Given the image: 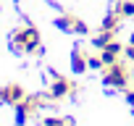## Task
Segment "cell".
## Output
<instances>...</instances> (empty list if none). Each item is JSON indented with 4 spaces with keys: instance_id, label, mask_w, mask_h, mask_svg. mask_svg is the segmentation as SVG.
Listing matches in <instances>:
<instances>
[{
    "instance_id": "9c48e42d",
    "label": "cell",
    "mask_w": 134,
    "mask_h": 126,
    "mask_svg": "<svg viewBox=\"0 0 134 126\" xmlns=\"http://www.w3.org/2000/svg\"><path fill=\"white\" fill-rule=\"evenodd\" d=\"M116 13H118L121 19L134 16V0H118V3H116Z\"/></svg>"
},
{
    "instance_id": "6da1fadb",
    "label": "cell",
    "mask_w": 134,
    "mask_h": 126,
    "mask_svg": "<svg viewBox=\"0 0 134 126\" xmlns=\"http://www.w3.org/2000/svg\"><path fill=\"white\" fill-rule=\"evenodd\" d=\"M103 82L108 87H116V89H124L126 92L129 84H131V71H129V66H124L121 60H116V63H110V66H105Z\"/></svg>"
},
{
    "instance_id": "4fadbf2b",
    "label": "cell",
    "mask_w": 134,
    "mask_h": 126,
    "mask_svg": "<svg viewBox=\"0 0 134 126\" xmlns=\"http://www.w3.org/2000/svg\"><path fill=\"white\" fill-rule=\"evenodd\" d=\"M126 58H129V60H134V42H129V45H126Z\"/></svg>"
},
{
    "instance_id": "277c9868",
    "label": "cell",
    "mask_w": 134,
    "mask_h": 126,
    "mask_svg": "<svg viewBox=\"0 0 134 126\" xmlns=\"http://www.w3.org/2000/svg\"><path fill=\"white\" fill-rule=\"evenodd\" d=\"M76 87L66 79V76H55L53 79V84H50V97L53 100H60V97H66V95H71Z\"/></svg>"
},
{
    "instance_id": "8992f818",
    "label": "cell",
    "mask_w": 134,
    "mask_h": 126,
    "mask_svg": "<svg viewBox=\"0 0 134 126\" xmlns=\"http://www.w3.org/2000/svg\"><path fill=\"white\" fill-rule=\"evenodd\" d=\"M87 68H90V55L82 47H74V53H71V71L74 74H84Z\"/></svg>"
},
{
    "instance_id": "9a60e30c",
    "label": "cell",
    "mask_w": 134,
    "mask_h": 126,
    "mask_svg": "<svg viewBox=\"0 0 134 126\" xmlns=\"http://www.w3.org/2000/svg\"><path fill=\"white\" fill-rule=\"evenodd\" d=\"M129 42H134V32H131V39H129Z\"/></svg>"
},
{
    "instance_id": "5b68a950",
    "label": "cell",
    "mask_w": 134,
    "mask_h": 126,
    "mask_svg": "<svg viewBox=\"0 0 134 126\" xmlns=\"http://www.w3.org/2000/svg\"><path fill=\"white\" fill-rule=\"evenodd\" d=\"M24 89L19 84H5V87H0V102H8V105H19L24 100Z\"/></svg>"
},
{
    "instance_id": "30bf717a",
    "label": "cell",
    "mask_w": 134,
    "mask_h": 126,
    "mask_svg": "<svg viewBox=\"0 0 134 126\" xmlns=\"http://www.w3.org/2000/svg\"><path fill=\"white\" fill-rule=\"evenodd\" d=\"M118 21H121V16L113 11V13H108V16H105V21H103V29H118Z\"/></svg>"
},
{
    "instance_id": "3957f363",
    "label": "cell",
    "mask_w": 134,
    "mask_h": 126,
    "mask_svg": "<svg viewBox=\"0 0 134 126\" xmlns=\"http://www.w3.org/2000/svg\"><path fill=\"white\" fill-rule=\"evenodd\" d=\"M55 26H58L60 32H74V34H84V32H87V24L79 21L76 16H71V13L58 16V19H55Z\"/></svg>"
},
{
    "instance_id": "8fae6325",
    "label": "cell",
    "mask_w": 134,
    "mask_h": 126,
    "mask_svg": "<svg viewBox=\"0 0 134 126\" xmlns=\"http://www.w3.org/2000/svg\"><path fill=\"white\" fill-rule=\"evenodd\" d=\"M90 68H105V63H103V58H100V53H95V55H90Z\"/></svg>"
},
{
    "instance_id": "52a82bcc",
    "label": "cell",
    "mask_w": 134,
    "mask_h": 126,
    "mask_svg": "<svg viewBox=\"0 0 134 126\" xmlns=\"http://www.w3.org/2000/svg\"><path fill=\"white\" fill-rule=\"evenodd\" d=\"M100 58H103V63L105 66H110V63H116L118 58H121V45L113 39V42H108L103 50H100Z\"/></svg>"
},
{
    "instance_id": "ba28073f",
    "label": "cell",
    "mask_w": 134,
    "mask_h": 126,
    "mask_svg": "<svg viewBox=\"0 0 134 126\" xmlns=\"http://www.w3.org/2000/svg\"><path fill=\"white\" fill-rule=\"evenodd\" d=\"M113 34H116V29H100V34L92 39V45H95L97 50H103L108 42H113Z\"/></svg>"
},
{
    "instance_id": "5bb4252c",
    "label": "cell",
    "mask_w": 134,
    "mask_h": 126,
    "mask_svg": "<svg viewBox=\"0 0 134 126\" xmlns=\"http://www.w3.org/2000/svg\"><path fill=\"white\" fill-rule=\"evenodd\" d=\"M126 100H129V105H134V89H126Z\"/></svg>"
},
{
    "instance_id": "7c38bea8",
    "label": "cell",
    "mask_w": 134,
    "mask_h": 126,
    "mask_svg": "<svg viewBox=\"0 0 134 126\" xmlns=\"http://www.w3.org/2000/svg\"><path fill=\"white\" fill-rule=\"evenodd\" d=\"M42 126H69V121H63V118H53V116H50V118L42 121Z\"/></svg>"
},
{
    "instance_id": "7a4b0ae2",
    "label": "cell",
    "mask_w": 134,
    "mask_h": 126,
    "mask_svg": "<svg viewBox=\"0 0 134 126\" xmlns=\"http://www.w3.org/2000/svg\"><path fill=\"white\" fill-rule=\"evenodd\" d=\"M40 32L34 29V26H21V29H16V34H13V47L16 50H24V53H37L40 50Z\"/></svg>"
}]
</instances>
